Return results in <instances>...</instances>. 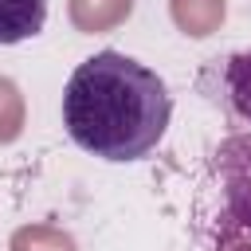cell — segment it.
<instances>
[{"label": "cell", "instance_id": "cell-1", "mask_svg": "<svg viewBox=\"0 0 251 251\" xmlns=\"http://www.w3.org/2000/svg\"><path fill=\"white\" fill-rule=\"evenodd\" d=\"M173 118V94L157 71L122 55L98 51L82 59L63 90L67 137L98 161H141L149 157Z\"/></svg>", "mask_w": 251, "mask_h": 251}, {"label": "cell", "instance_id": "cell-2", "mask_svg": "<svg viewBox=\"0 0 251 251\" xmlns=\"http://www.w3.org/2000/svg\"><path fill=\"white\" fill-rule=\"evenodd\" d=\"M208 75H216L212 98H216L231 118H239L243 126H251V51H235V55H227L224 63L216 59Z\"/></svg>", "mask_w": 251, "mask_h": 251}, {"label": "cell", "instance_id": "cell-3", "mask_svg": "<svg viewBox=\"0 0 251 251\" xmlns=\"http://www.w3.org/2000/svg\"><path fill=\"white\" fill-rule=\"evenodd\" d=\"M47 24V0H0V47L39 35Z\"/></svg>", "mask_w": 251, "mask_h": 251}]
</instances>
